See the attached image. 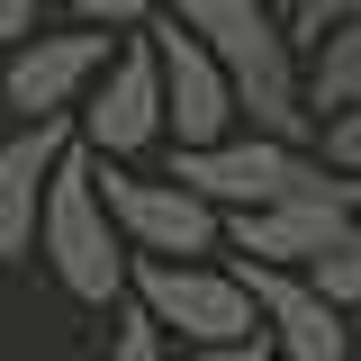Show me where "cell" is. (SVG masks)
<instances>
[{"label":"cell","mask_w":361,"mask_h":361,"mask_svg":"<svg viewBox=\"0 0 361 361\" xmlns=\"http://www.w3.org/2000/svg\"><path fill=\"white\" fill-rule=\"evenodd\" d=\"M154 9L217 54L226 90H235V127L289 135V145L316 135V109L298 99V45H289V18L271 0H154Z\"/></svg>","instance_id":"1"},{"label":"cell","mask_w":361,"mask_h":361,"mask_svg":"<svg viewBox=\"0 0 361 361\" xmlns=\"http://www.w3.org/2000/svg\"><path fill=\"white\" fill-rule=\"evenodd\" d=\"M45 271L63 280V298L73 307H118L127 298V244H118V226L99 208V180H90V145L82 135H63V154L45 163V190H37V244Z\"/></svg>","instance_id":"2"},{"label":"cell","mask_w":361,"mask_h":361,"mask_svg":"<svg viewBox=\"0 0 361 361\" xmlns=\"http://www.w3.org/2000/svg\"><path fill=\"white\" fill-rule=\"evenodd\" d=\"M172 180H190L217 217L235 208H262V199H289V190H361V180H325L307 145H289V135H262V127H226L208 145H172Z\"/></svg>","instance_id":"3"},{"label":"cell","mask_w":361,"mask_h":361,"mask_svg":"<svg viewBox=\"0 0 361 361\" xmlns=\"http://www.w3.org/2000/svg\"><path fill=\"white\" fill-rule=\"evenodd\" d=\"M127 289H135V307L154 316L163 334H180V343H235V334H262L244 280H235L226 262H208V253H190V262H172V253H127Z\"/></svg>","instance_id":"4"},{"label":"cell","mask_w":361,"mask_h":361,"mask_svg":"<svg viewBox=\"0 0 361 361\" xmlns=\"http://www.w3.org/2000/svg\"><path fill=\"white\" fill-rule=\"evenodd\" d=\"M90 180H99V208H109V226H118L127 253H172V262L226 253V217L190 180H172V172L145 180V172H127V163H109V154H90Z\"/></svg>","instance_id":"5"},{"label":"cell","mask_w":361,"mask_h":361,"mask_svg":"<svg viewBox=\"0 0 361 361\" xmlns=\"http://www.w3.org/2000/svg\"><path fill=\"white\" fill-rule=\"evenodd\" d=\"M63 118H73V135H82L90 154H109V163H135L145 145H163V82H154L145 27H127V37L109 45V63L90 73V90Z\"/></svg>","instance_id":"6"},{"label":"cell","mask_w":361,"mask_h":361,"mask_svg":"<svg viewBox=\"0 0 361 361\" xmlns=\"http://www.w3.org/2000/svg\"><path fill=\"white\" fill-rule=\"evenodd\" d=\"M226 271L244 280V298L262 316L271 361H353V316L334 307L298 262H253V253H235Z\"/></svg>","instance_id":"7"},{"label":"cell","mask_w":361,"mask_h":361,"mask_svg":"<svg viewBox=\"0 0 361 361\" xmlns=\"http://www.w3.org/2000/svg\"><path fill=\"white\" fill-rule=\"evenodd\" d=\"M109 45L118 37H109V27H82V18L54 27V37L27 27L18 45H0V54H9V63H0V99H9L18 118H63V109L90 90V73L109 63Z\"/></svg>","instance_id":"8"},{"label":"cell","mask_w":361,"mask_h":361,"mask_svg":"<svg viewBox=\"0 0 361 361\" xmlns=\"http://www.w3.org/2000/svg\"><path fill=\"white\" fill-rule=\"evenodd\" d=\"M145 45H154V82H163V135L172 145H208V135L235 127V90H226L217 54L190 37V27H172L163 9L145 18Z\"/></svg>","instance_id":"9"},{"label":"cell","mask_w":361,"mask_h":361,"mask_svg":"<svg viewBox=\"0 0 361 361\" xmlns=\"http://www.w3.org/2000/svg\"><path fill=\"white\" fill-rule=\"evenodd\" d=\"M361 217V190H289L262 208H235L226 217V253H253V262H307L334 244V226Z\"/></svg>","instance_id":"10"},{"label":"cell","mask_w":361,"mask_h":361,"mask_svg":"<svg viewBox=\"0 0 361 361\" xmlns=\"http://www.w3.org/2000/svg\"><path fill=\"white\" fill-rule=\"evenodd\" d=\"M73 118H27V127L0 145V262H27L37 244V190H45V163L63 154Z\"/></svg>","instance_id":"11"},{"label":"cell","mask_w":361,"mask_h":361,"mask_svg":"<svg viewBox=\"0 0 361 361\" xmlns=\"http://www.w3.org/2000/svg\"><path fill=\"white\" fill-rule=\"evenodd\" d=\"M298 99L316 118L325 109H361V18H334L298 45Z\"/></svg>","instance_id":"12"},{"label":"cell","mask_w":361,"mask_h":361,"mask_svg":"<svg viewBox=\"0 0 361 361\" xmlns=\"http://www.w3.org/2000/svg\"><path fill=\"white\" fill-rule=\"evenodd\" d=\"M298 271H307V280H316L343 316H361V217H343V226H334V244H325V253H307Z\"/></svg>","instance_id":"13"},{"label":"cell","mask_w":361,"mask_h":361,"mask_svg":"<svg viewBox=\"0 0 361 361\" xmlns=\"http://www.w3.org/2000/svg\"><path fill=\"white\" fill-rule=\"evenodd\" d=\"M316 163H325V172H343V180H361V109H325V118H316Z\"/></svg>","instance_id":"14"},{"label":"cell","mask_w":361,"mask_h":361,"mask_svg":"<svg viewBox=\"0 0 361 361\" xmlns=\"http://www.w3.org/2000/svg\"><path fill=\"white\" fill-rule=\"evenodd\" d=\"M99 361H172V334H163V325H154L145 307H127V316H118V334H109V353H99Z\"/></svg>","instance_id":"15"},{"label":"cell","mask_w":361,"mask_h":361,"mask_svg":"<svg viewBox=\"0 0 361 361\" xmlns=\"http://www.w3.org/2000/svg\"><path fill=\"white\" fill-rule=\"evenodd\" d=\"M63 18H82V27H109V37H127V27H145L154 18V0H54Z\"/></svg>","instance_id":"16"},{"label":"cell","mask_w":361,"mask_h":361,"mask_svg":"<svg viewBox=\"0 0 361 361\" xmlns=\"http://www.w3.org/2000/svg\"><path fill=\"white\" fill-rule=\"evenodd\" d=\"M280 18H289V45H307L316 27H334V18H361V0H289Z\"/></svg>","instance_id":"17"},{"label":"cell","mask_w":361,"mask_h":361,"mask_svg":"<svg viewBox=\"0 0 361 361\" xmlns=\"http://www.w3.org/2000/svg\"><path fill=\"white\" fill-rule=\"evenodd\" d=\"M180 361H271L262 334H235V343H180Z\"/></svg>","instance_id":"18"},{"label":"cell","mask_w":361,"mask_h":361,"mask_svg":"<svg viewBox=\"0 0 361 361\" xmlns=\"http://www.w3.org/2000/svg\"><path fill=\"white\" fill-rule=\"evenodd\" d=\"M37 9H45V0H0V45L27 37V27H37Z\"/></svg>","instance_id":"19"},{"label":"cell","mask_w":361,"mask_h":361,"mask_svg":"<svg viewBox=\"0 0 361 361\" xmlns=\"http://www.w3.org/2000/svg\"><path fill=\"white\" fill-rule=\"evenodd\" d=\"M271 9H289V0H271Z\"/></svg>","instance_id":"20"},{"label":"cell","mask_w":361,"mask_h":361,"mask_svg":"<svg viewBox=\"0 0 361 361\" xmlns=\"http://www.w3.org/2000/svg\"><path fill=\"white\" fill-rule=\"evenodd\" d=\"M353 334H361V325H353Z\"/></svg>","instance_id":"21"}]
</instances>
